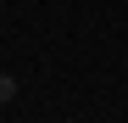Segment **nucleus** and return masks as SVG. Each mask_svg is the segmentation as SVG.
Returning <instances> with one entry per match:
<instances>
[{
	"label": "nucleus",
	"instance_id": "obj_1",
	"mask_svg": "<svg viewBox=\"0 0 128 123\" xmlns=\"http://www.w3.org/2000/svg\"><path fill=\"white\" fill-rule=\"evenodd\" d=\"M11 95H17V78H11V73H0V106H6Z\"/></svg>",
	"mask_w": 128,
	"mask_h": 123
}]
</instances>
